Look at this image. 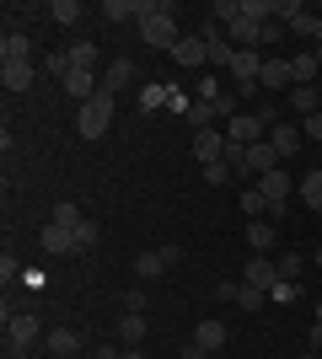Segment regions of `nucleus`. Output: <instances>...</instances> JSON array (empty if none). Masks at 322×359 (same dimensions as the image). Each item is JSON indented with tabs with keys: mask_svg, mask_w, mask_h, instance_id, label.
Wrapping results in <instances>:
<instances>
[{
	"mask_svg": "<svg viewBox=\"0 0 322 359\" xmlns=\"http://www.w3.org/2000/svg\"><path fill=\"white\" fill-rule=\"evenodd\" d=\"M135 16H140V43H151V48H177V16H172L167 0H135Z\"/></svg>",
	"mask_w": 322,
	"mask_h": 359,
	"instance_id": "obj_1",
	"label": "nucleus"
},
{
	"mask_svg": "<svg viewBox=\"0 0 322 359\" xmlns=\"http://www.w3.org/2000/svg\"><path fill=\"white\" fill-rule=\"evenodd\" d=\"M76 129H81V140H102L107 129H113V97H107V91H97L92 102H81Z\"/></svg>",
	"mask_w": 322,
	"mask_h": 359,
	"instance_id": "obj_2",
	"label": "nucleus"
},
{
	"mask_svg": "<svg viewBox=\"0 0 322 359\" xmlns=\"http://www.w3.org/2000/svg\"><path fill=\"white\" fill-rule=\"evenodd\" d=\"M290 86H295L290 60H274V54H269V60H263V75H258V91H263V97H279V91L290 97Z\"/></svg>",
	"mask_w": 322,
	"mask_h": 359,
	"instance_id": "obj_3",
	"label": "nucleus"
},
{
	"mask_svg": "<svg viewBox=\"0 0 322 359\" xmlns=\"http://www.w3.org/2000/svg\"><path fill=\"white\" fill-rule=\"evenodd\" d=\"M6 344H11V354L32 348V344H38V316H32V311H11V316H6Z\"/></svg>",
	"mask_w": 322,
	"mask_h": 359,
	"instance_id": "obj_4",
	"label": "nucleus"
},
{
	"mask_svg": "<svg viewBox=\"0 0 322 359\" xmlns=\"http://www.w3.org/2000/svg\"><path fill=\"white\" fill-rule=\"evenodd\" d=\"M177 257H183L177 247H156V252H140V257H135V273H140V279H161L167 269H177Z\"/></svg>",
	"mask_w": 322,
	"mask_h": 359,
	"instance_id": "obj_5",
	"label": "nucleus"
},
{
	"mask_svg": "<svg viewBox=\"0 0 322 359\" xmlns=\"http://www.w3.org/2000/svg\"><path fill=\"white\" fill-rule=\"evenodd\" d=\"M279 166H285V161H279V150L269 145V140L247 145V177H253V182H258V177H269V172H279Z\"/></svg>",
	"mask_w": 322,
	"mask_h": 359,
	"instance_id": "obj_6",
	"label": "nucleus"
},
{
	"mask_svg": "<svg viewBox=\"0 0 322 359\" xmlns=\"http://www.w3.org/2000/svg\"><path fill=\"white\" fill-rule=\"evenodd\" d=\"M263 135H269V129L258 123V113H236V118H226V140H231V145H258Z\"/></svg>",
	"mask_w": 322,
	"mask_h": 359,
	"instance_id": "obj_7",
	"label": "nucleus"
},
{
	"mask_svg": "<svg viewBox=\"0 0 322 359\" xmlns=\"http://www.w3.org/2000/svg\"><path fill=\"white\" fill-rule=\"evenodd\" d=\"M242 285H253V290H263V295H269V290L279 285V269H274L263 252H253V257H247V269H242Z\"/></svg>",
	"mask_w": 322,
	"mask_h": 359,
	"instance_id": "obj_8",
	"label": "nucleus"
},
{
	"mask_svg": "<svg viewBox=\"0 0 322 359\" xmlns=\"http://www.w3.org/2000/svg\"><path fill=\"white\" fill-rule=\"evenodd\" d=\"M194 156H199V166L226 161V129H199L194 135Z\"/></svg>",
	"mask_w": 322,
	"mask_h": 359,
	"instance_id": "obj_9",
	"label": "nucleus"
},
{
	"mask_svg": "<svg viewBox=\"0 0 322 359\" xmlns=\"http://www.w3.org/2000/svg\"><path fill=\"white\" fill-rule=\"evenodd\" d=\"M172 60L183 65V70H204V65H210V54H204V38H199V32H188V38H177V48H172Z\"/></svg>",
	"mask_w": 322,
	"mask_h": 359,
	"instance_id": "obj_10",
	"label": "nucleus"
},
{
	"mask_svg": "<svg viewBox=\"0 0 322 359\" xmlns=\"http://www.w3.org/2000/svg\"><path fill=\"white\" fill-rule=\"evenodd\" d=\"M269 145L279 150V161H290L295 150L307 145V135H301V129H295V123H274V129H269Z\"/></svg>",
	"mask_w": 322,
	"mask_h": 359,
	"instance_id": "obj_11",
	"label": "nucleus"
},
{
	"mask_svg": "<svg viewBox=\"0 0 322 359\" xmlns=\"http://www.w3.org/2000/svg\"><path fill=\"white\" fill-rule=\"evenodd\" d=\"M220 295L226 300H236V306H242V311H263V290H253V285H242V279H226V285H220Z\"/></svg>",
	"mask_w": 322,
	"mask_h": 359,
	"instance_id": "obj_12",
	"label": "nucleus"
},
{
	"mask_svg": "<svg viewBox=\"0 0 322 359\" xmlns=\"http://www.w3.org/2000/svg\"><path fill=\"white\" fill-rule=\"evenodd\" d=\"M129 81H135V60H107V70H102V91L107 97H119Z\"/></svg>",
	"mask_w": 322,
	"mask_h": 359,
	"instance_id": "obj_13",
	"label": "nucleus"
},
{
	"mask_svg": "<svg viewBox=\"0 0 322 359\" xmlns=\"http://www.w3.org/2000/svg\"><path fill=\"white\" fill-rule=\"evenodd\" d=\"M194 344H199L204 354H215V348H226V322H215V316H204L199 327H194Z\"/></svg>",
	"mask_w": 322,
	"mask_h": 359,
	"instance_id": "obj_14",
	"label": "nucleus"
},
{
	"mask_svg": "<svg viewBox=\"0 0 322 359\" xmlns=\"http://www.w3.org/2000/svg\"><path fill=\"white\" fill-rule=\"evenodd\" d=\"M274 241H279V231L269 220H247V247H253V252L269 257V252H274Z\"/></svg>",
	"mask_w": 322,
	"mask_h": 359,
	"instance_id": "obj_15",
	"label": "nucleus"
},
{
	"mask_svg": "<svg viewBox=\"0 0 322 359\" xmlns=\"http://www.w3.org/2000/svg\"><path fill=\"white\" fill-rule=\"evenodd\" d=\"M65 91H70L76 102H92L102 86H97V75H92V70H70V75H65Z\"/></svg>",
	"mask_w": 322,
	"mask_h": 359,
	"instance_id": "obj_16",
	"label": "nucleus"
},
{
	"mask_svg": "<svg viewBox=\"0 0 322 359\" xmlns=\"http://www.w3.org/2000/svg\"><path fill=\"white\" fill-rule=\"evenodd\" d=\"M0 86H6V91H27V86H32V60L0 65Z\"/></svg>",
	"mask_w": 322,
	"mask_h": 359,
	"instance_id": "obj_17",
	"label": "nucleus"
},
{
	"mask_svg": "<svg viewBox=\"0 0 322 359\" xmlns=\"http://www.w3.org/2000/svg\"><path fill=\"white\" fill-rule=\"evenodd\" d=\"M119 338H123V348H140V344H145V311H123L119 316Z\"/></svg>",
	"mask_w": 322,
	"mask_h": 359,
	"instance_id": "obj_18",
	"label": "nucleus"
},
{
	"mask_svg": "<svg viewBox=\"0 0 322 359\" xmlns=\"http://www.w3.org/2000/svg\"><path fill=\"white\" fill-rule=\"evenodd\" d=\"M253 188H263V198H269V204H274V198H290V172H285V166H279V172H269V177H258L253 182Z\"/></svg>",
	"mask_w": 322,
	"mask_h": 359,
	"instance_id": "obj_19",
	"label": "nucleus"
},
{
	"mask_svg": "<svg viewBox=\"0 0 322 359\" xmlns=\"http://www.w3.org/2000/svg\"><path fill=\"white\" fill-rule=\"evenodd\" d=\"M43 252H54V257L76 252V231H65V225H54V220H48V231H43Z\"/></svg>",
	"mask_w": 322,
	"mask_h": 359,
	"instance_id": "obj_20",
	"label": "nucleus"
},
{
	"mask_svg": "<svg viewBox=\"0 0 322 359\" xmlns=\"http://www.w3.org/2000/svg\"><path fill=\"white\" fill-rule=\"evenodd\" d=\"M183 118L194 123V135H199V129H215V118H220V107H215V102H204V97H194Z\"/></svg>",
	"mask_w": 322,
	"mask_h": 359,
	"instance_id": "obj_21",
	"label": "nucleus"
},
{
	"mask_svg": "<svg viewBox=\"0 0 322 359\" xmlns=\"http://www.w3.org/2000/svg\"><path fill=\"white\" fill-rule=\"evenodd\" d=\"M317 70H322V60L311 54V48L290 60V75H295V86H317Z\"/></svg>",
	"mask_w": 322,
	"mask_h": 359,
	"instance_id": "obj_22",
	"label": "nucleus"
},
{
	"mask_svg": "<svg viewBox=\"0 0 322 359\" xmlns=\"http://www.w3.org/2000/svg\"><path fill=\"white\" fill-rule=\"evenodd\" d=\"M285 102H290L295 113H307V118H311V113H322V91H317V86H290V97H285Z\"/></svg>",
	"mask_w": 322,
	"mask_h": 359,
	"instance_id": "obj_23",
	"label": "nucleus"
},
{
	"mask_svg": "<svg viewBox=\"0 0 322 359\" xmlns=\"http://www.w3.org/2000/svg\"><path fill=\"white\" fill-rule=\"evenodd\" d=\"M16 60H27V32H6L0 38V65H16Z\"/></svg>",
	"mask_w": 322,
	"mask_h": 359,
	"instance_id": "obj_24",
	"label": "nucleus"
},
{
	"mask_svg": "<svg viewBox=\"0 0 322 359\" xmlns=\"http://www.w3.org/2000/svg\"><path fill=\"white\" fill-rule=\"evenodd\" d=\"M301 198H307V210H311V215H322V166L301 177Z\"/></svg>",
	"mask_w": 322,
	"mask_h": 359,
	"instance_id": "obj_25",
	"label": "nucleus"
},
{
	"mask_svg": "<svg viewBox=\"0 0 322 359\" xmlns=\"http://www.w3.org/2000/svg\"><path fill=\"white\" fill-rule=\"evenodd\" d=\"M236 204H242L247 220H263V215H269V198H263V188H242V198H236Z\"/></svg>",
	"mask_w": 322,
	"mask_h": 359,
	"instance_id": "obj_26",
	"label": "nucleus"
},
{
	"mask_svg": "<svg viewBox=\"0 0 322 359\" xmlns=\"http://www.w3.org/2000/svg\"><path fill=\"white\" fill-rule=\"evenodd\" d=\"M48 16H54L60 27H76L81 16H86V6H81V0H54V11H48Z\"/></svg>",
	"mask_w": 322,
	"mask_h": 359,
	"instance_id": "obj_27",
	"label": "nucleus"
},
{
	"mask_svg": "<svg viewBox=\"0 0 322 359\" xmlns=\"http://www.w3.org/2000/svg\"><path fill=\"white\" fill-rule=\"evenodd\" d=\"M97 16H102V22H129V16H135V0H102Z\"/></svg>",
	"mask_w": 322,
	"mask_h": 359,
	"instance_id": "obj_28",
	"label": "nucleus"
},
{
	"mask_svg": "<svg viewBox=\"0 0 322 359\" xmlns=\"http://www.w3.org/2000/svg\"><path fill=\"white\" fill-rule=\"evenodd\" d=\"M48 348H54V354H76V348H81V332L54 327V332H48Z\"/></svg>",
	"mask_w": 322,
	"mask_h": 359,
	"instance_id": "obj_29",
	"label": "nucleus"
},
{
	"mask_svg": "<svg viewBox=\"0 0 322 359\" xmlns=\"http://www.w3.org/2000/svg\"><path fill=\"white\" fill-rule=\"evenodd\" d=\"M65 54H70V65H76V70H97V43H86V38H81L76 48H65Z\"/></svg>",
	"mask_w": 322,
	"mask_h": 359,
	"instance_id": "obj_30",
	"label": "nucleus"
},
{
	"mask_svg": "<svg viewBox=\"0 0 322 359\" xmlns=\"http://www.w3.org/2000/svg\"><path fill=\"white\" fill-rule=\"evenodd\" d=\"M269 300H274V306H290V300H301V285H295V279H279V285L269 290Z\"/></svg>",
	"mask_w": 322,
	"mask_h": 359,
	"instance_id": "obj_31",
	"label": "nucleus"
},
{
	"mask_svg": "<svg viewBox=\"0 0 322 359\" xmlns=\"http://www.w3.org/2000/svg\"><path fill=\"white\" fill-rule=\"evenodd\" d=\"M274 269H279V279H301V269H307V257H301V252H285V257L274 263Z\"/></svg>",
	"mask_w": 322,
	"mask_h": 359,
	"instance_id": "obj_32",
	"label": "nucleus"
},
{
	"mask_svg": "<svg viewBox=\"0 0 322 359\" xmlns=\"http://www.w3.org/2000/svg\"><path fill=\"white\" fill-rule=\"evenodd\" d=\"M290 32H295V38H317V32H322V22H317L311 11H301V16L290 22Z\"/></svg>",
	"mask_w": 322,
	"mask_h": 359,
	"instance_id": "obj_33",
	"label": "nucleus"
},
{
	"mask_svg": "<svg viewBox=\"0 0 322 359\" xmlns=\"http://www.w3.org/2000/svg\"><path fill=\"white\" fill-rule=\"evenodd\" d=\"M81 220H86V215H81L76 204H54V225H65V231H76Z\"/></svg>",
	"mask_w": 322,
	"mask_h": 359,
	"instance_id": "obj_34",
	"label": "nucleus"
},
{
	"mask_svg": "<svg viewBox=\"0 0 322 359\" xmlns=\"http://www.w3.org/2000/svg\"><path fill=\"white\" fill-rule=\"evenodd\" d=\"M43 70H48V75H54V81L65 86V75L76 70V65H70V54H48V60H43Z\"/></svg>",
	"mask_w": 322,
	"mask_h": 359,
	"instance_id": "obj_35",
	"label": "nucleus"
},
{
	"mask_svg": "<svg viewBox=\"0 0 322 359\" xmlns=\"http://www.w3.org/2000/svg\"><path fill=\"white\" fill-rule=\"evenodd\" d=\"M97 247V220H81L76 225V252H92Z\"/></svg>",
	"mask_w": 322,
	"mask_h": 359,
	"instance_id": "obj_36",
	"label": "nucleus"
},
{
	"mask_svg": "<svg viewBox=\"0 0 322 359\" xmlns=\"http://www.w3.org/2000/svg\"><path fill=\"white\" fill-rule=\"evenodd\" d=\"M231 177H236V172H231L226 161H215V166H204V182H210V188H226Z\"/></svg>",
	"mask_w": 322,
	"mask_h": 359,
	"instance_id": "obj_37",
	"label": "nucleus"
},
{
	"mask_svg": "<svg viewBox=\"0 0 322 359\" xmlns=\"http://www.w3.org/2000/svg\"><path fill=\"white\" fill-rule=\"evenodd\" d=\"M167 97H172L167 86H145L140 91V107H167Z\"/></svg>",
	"mask_w": 322,
	"mask_h": 359,
	"instance_id": "obj_38",
	"label": "nucleus"
},
{
	"mask_svg": "<svg viewBox=\"0 0 322 359\" xmlns=\"http://www.w3.org/2000/svg\"><path fill=\"white\" fill-rule=\"evenodd\" d=\"M258 123H263V129H274V123H279V102H274V97H263V102H258Z\"/></svg>",
	"mask_w": 322,
	"mask_h": 359,
	"instance_id": "obj_39",
	"label": "nucleus"
},
{
	"mask_svg": "<svg viewBox=\"0 0 322 359\" xmlns=\"http://www.w3.org/2000/svg\"><path fill=\"white\" fill-rule=\"evenodd\" d=\"M307 11V6H301V0H274V16H285V27H290L295 16Z\"/></svg>",
	"mask_w": 322,
	"mask_h": 359,
	"instance_id": "obj_40",
	"label": "nucleus"
},
{
	"mask_svg": "<svg viewBox=\"0 0 322 359\" xmlns=\"http://www.w3.org/2000/svg\"><path fill=\"white\" fill-rule=\"evenodd\" d=\"M301 135H307V140H317V145H322V113H311V118L301 123Z\"/></svg>",
	"mask_w": 322,
	"mask_h": 359,
	"instance_id": "obj_41",
	"label": "nucleus"
},
{
	"mask_svg": "<svg viewBox=\"0 0 322 359\" xmlns=\"http://www.w3.org/2000/svg\"><path fill=\"white\" fill-rule=\"evenodd\" d=\"M16 273H27V269H16V257H11V252H6V257H0V279H6V285H11Z\"/></svg>",
	"mask_w": 322,
	"mask_h": 359,
	"instance_id": "obj_42",
	"label": "nucleus"
},
{
	"mask_svg": "<svg viewBox=\"0 0 322 359\" xmlns=\"http://www.w3.org/2000/svg\"><path fill=\"white\" fill-rule=\"evenodd\" d=\"M311 348L322 354V322H311Z\"/></svg>",
	"mask_w": 322,
	"mask_h": 359,
	"instance_id": "obj_43",
	"label": "nucleus"
},
{
	"mask_svg": "<svg viewBox=\"0 0 322 359\" xmlns=\"http://www.w3.org/2000/svg\"><path fill=\"white\" fill-rule=\"evenodd\" d=\"M123 354V348H113V344H102V348H97V359H119Z\"/></svg>",
	"mask_w": 322,
	"mask_h": 359,
	"instance_id": "obj_44",
	"label": "nucleus"
},
{
	"mask_svg": "<svg viewBox=\"0 0 322 359\" xmlns=\"http://www.w3.org/2000/svg\"><path fill=\"white\" fill-rule=\"evenodd\" d=\"M183 359H210V354H204L199 344H188V348H183Z\"/></svg>",
	"mask_w": 322,
	"mask_h": 359,
	"instance_id": "obj_45",
	"label": "nucleus"
},
{
	"mask_svg": "<svg viewBox=\"0 0 322 359\" xmlns=\"http://www.w3.org/2000/svg\"><path fill=\"white\" fill-rule=\"evenodd\" d=\"M119 359H145V354H140V348H123V354Z\"/></svg>",
	"mask_w": 322,
	"mask_h": 359,
	"instance_id": "obj_46",
	"label": "nucleus"
},
{
	"mask_svg": "<svg viewBox=\"0 0 322 359\" xmlns=\"http://www.w3.org/2000/svg\"><path fill=\"white\" fill-rule=\"evenodd\" d=\"M311 263H317V269H322V247H317V252H311Z\"/></svg>",
	"mask_w": 322,
	"mask_h": 359,
	"instance_id": "obj_47",
	"label": "nucleus"
},
{
	"mask_svg": "<svg viewBox=\"0 0 322 359\" xmlns=\"http://www.w3.org/2000/svg\"><path fill=\"white\" fill-rule=\"evenodd\" d=\"M301 359H322V354H317V348H307V354H301Z\"/></svg>",
	"mask_w": 322,
	"mask_h": 359,
	"instance_id": "obj_48",
	"label": "nucleus"
},
{
	"mask_svg": "<svg viewBox=\"0 0 322 359\" xmlns=\"http://www.w3.org/2000/svg\"><path fill=\"white\" fill-rule=\"evenodd\" d=\"M317 60H322V43H317Z\"/></svg>",
	"mask_w": 322,
	"mask_h": 359,
	"instance_id": "obj_49",
	"label": "nucleus"
}]
</instances>
